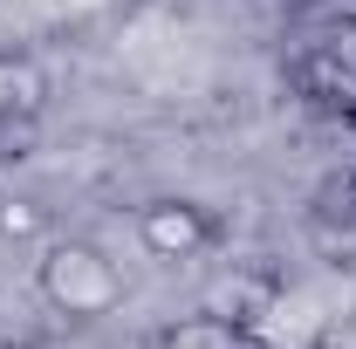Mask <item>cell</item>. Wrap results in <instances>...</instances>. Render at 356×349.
I'll return each instance as SVG.
<instances>
[{"label":"cell","instance_id":"cell-1","mask_svg":"<svg viewBox=\"0 0 356 349\" xmlns=\"http://www.w3.org/2000/svg\"><path fill=\"white\" fill-rule=\"evenodd\" d=\"M42 295L69 322H96V315H110V308L124 302V274H117V261L103 247H89V240H48L42 247Z\"/></svg>","mask_w":356,"mask_h":349},{"label":"cell","instance_id":"cell-2","mask_svg":"<svg viewBox=\"0 0 356 349\" xmlns=\"http://www.w3.org/2000/svg\"><path fill=\"white\" fill-rule=\"evenodd\" d=\"M137 240L158 254V261H192V254H206L213 240H220V226L206 206H192V199H151L144 213H137Z\"/></svg>","mask_w":356,"mask_h":349},{"label":"cell","instance_id":"cell-3","mask_svg":"<svg viewBox=\"0 0 356 349\" xmlns=\"http://www.w3.org/2000/svg\"><path fill=\"white\" fill-rule=\"evenodd\" d=\"M254 349H322L329 343V315L309 295H267L254 315H240Z\"/></svg>","mask_w":356,"mask_h":349},{"label":"cell","instance_id":"cell-4","mask_svg":"<svg viewBox=\"0 0 356 349\" xmlns=\"http://www.w3.org/2000/svg\"><path fill=\"white\" fill-rule=\"evenodd\" d=\"M165 349H254L240 315H185L165 329Z\"/></svg>","mask_w":356,"mask_h":349},{"label":"cell","instance_id":"cell-5","mask_svg":"<svg viewBox=\"0 0 356 349\" xmlns=\"http://www.w3.org/2000/svg\"><path fill=\"white\" fill-rule=\"evenodd\" d=\"M42 110V69L28 55H0V124Z\"/></svg>","mask_w":356,"mask_h":349},{"label":"cell","instance_id":"cell-6","mask_svg":"<svg viewBox=\"0 0 356 349\" xmlns=\"http://www.w3.org/2000/svg\"><path fill=\"white\" fill-rule=\"evenodd\" d=\"M0 349H28V343H0Z\"/></svg>","mask_w":356,"mask_h":349}]
</instances>
